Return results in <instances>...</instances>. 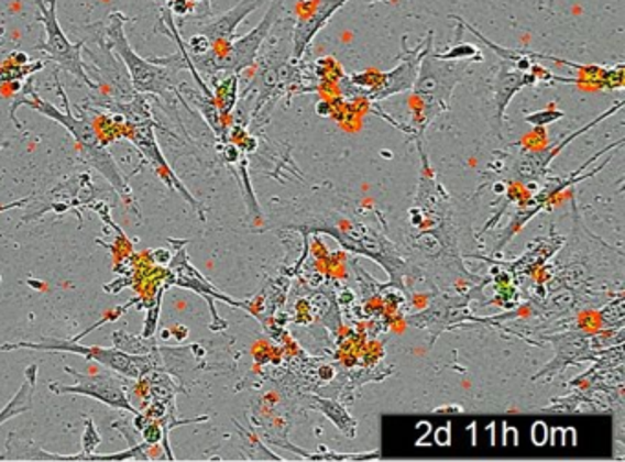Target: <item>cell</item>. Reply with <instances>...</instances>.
I'll return each instance as SVG.
<instances>
[{
    "instance_id": "cell-1",
    "label": "cell",
    "mask_w": 625,
    "mask_h": 462,
    "mask_svg": "<svg viewBox=\"0 0 625 462\" xmlns=\"http://www.w3.org/2000/svg\"><path fill=\"white\" fill-rule=\"evenodd\" d=\"M57 90H59L61 98L65 101V112H61L55 105L41 98V96L33 90V76L30 77L26 87L22 88L21 92H19L21 96L13 99V105H11L10 110L11 121L21 129L15 118V110L19 109L21 105H28V107H32V109L50 118V120L57 121L59 125L65 127L66 131L70 132L72 136H74L77 145L81 148L83 158L87 160L88 164L92 165V167H96V169L109 180L110 186L114 187L116 191L120 193L121 197L129 200L132 195L131 187H129L125 178H123L120 169H118L114 158L110 156L109 151L105 147L103 140L99 138L92 121H88L87 118H76V116L72 114L70 101L66 98L65 90H63V85H61L59 81H57Z\"/></svg>"
},
{
    "instance_id": "cell-2",
    "label": "cell",
    "mask_w": 625,
    "mask_h": 462,
    "mask_svg": "<svg viewBox=\"0 0 625 462\" xmlns=\"http://www.w3.org/2000/svg\"><path fill=\"white\" fill-rule=\"evenodd\" d=\"M283 10H285V0H270L268 11L264 13L263 21L259 22L252 32L242 37H235L230 43L211 46L206 54H189L195 70L211 79L219 74H241L242 70L255 65L259 50L263 48L270 30L274 28Z\"/></svg>"
},
{
    "instance_id": "cell-3",
    "label": "cell",
    "mask_w": 625,
    "mask_h": 462,
    "mask_svg": "<svg viewBox=\"0 0 625 462\" xmlns=\"http://www.w3.org/2000/svg\"><path fill=\"white\" fill-rule=\"evenodd\" d=\"M470 61H445L435 57L434 48L424 55L417 79L413 82V92L420 99L415 123L423 132L431 121L450 109L451 94L457 82L461 81Z\"/></svg>"
},
{
    "instance_id": "cell-4",
    "label": "cell",
    "mask_w": 625,
    "mask_h": 462,
    "mask_svg": "<svg viewBox=\"0 0 625 462\" xmlns=\"http://www.w3.org/2000/svg\"><path fill=\"white\" fill-rule=\"evenodd\" d=\"M2 351H17V349H32V351L46 352H72L77 356H83L90 362H98L105 367L118 373L123 378L138 380L151 373L154 369H162L160 352L156 354H131L121 351L118 346L83 345L77 340H52L44 338L41 343H30V341H17L0 346Z\"/></svg>"
},
{
    "instance_id": "cell-5",
    "label": "cell",
    "mask_w": 625,
    "mask_h": 462,
    "mask_svg": "<svg viewBox=\"0 0 625 462\" xmlns=\"http://www.w3.org/2000/svg\"><path fill=\"white\" fill-rule=\"evenodd\" d=\"M127 16L121 11L110 13L107 21V35L110 38V50L123 61L132 87L138 94H156L167 96L176 90L175 74L167 66L156 65L151 59H143L131 48L125 35Z\"/></svg>"
},
{
    "instance_id": "cell-6",
    "label": "cell",
    "mask_w": 625,
    "mask_h": 462,
    "mask_svg": "<svg viewBox=\"0 0 625 462\" xmlns=\"http://www.w3.org/2000/svg\"><path fill=\"white\" fill-rule=\"evenodd\" d=\"M164 450L160 444H147L140 440L129 450L118 453H76V455H59L39 448L30 440H22L15 433L8 435L6 451L0 453V461H44V462H123V461H164Z\"/></svg>"
},
{
    "instance_id": "cell-7",
    "label": "cell",
    "mask_w": 625,
    "mask_h": 462,
    "mask_svg": "<svg viewBox=\"0 0 625 462\" xmlns=\"http://www.w3.org/2000/svg\"><path fill=\"white\" fill-rule=\"evenodd\" d=\"M37 2L39 15L37 21L44 28V43L37 44L35 50L44 52L46 59L52 61L63 70L70 72L72 76L79 77L85 85L99 90L98 82L87 74V65L83 63L81 48L83 41L72 43L63 32L59 21H57V4L59 0H35Z\"/></svg>"
},
{
    "instance_id": "cell-8",
    "label": "cell",
    "mask_w": 625,
    "mask_h": 462,
    "mask_svg": "<svg viewBox=\"0 0 625 462\" xmlns=\"http://www.w3.org/2000/svg\"><path fill=\"white\" fill-rule=\"evenodd\" d=\"M65 371L66 374H70L72 378L76 380V384L65 385L52 382L50 384L52 393L90 396L94 400L103 402L105 406L118 409V411H127L131 415L140 413L136 406H132L127 384L120 376L112 373H77L68 365H66Z\"/></svg>"
},
{
    "instance_id": "cell-9",
    "label": "cell",
    "mask_w": 625,
    "mask_h": 462,
    "mask_svg": "<svg viewBox=\"0 0 625 462\" xmlns=\"http://www.w3.org/2000/svg\"><path fill=\"white\" fill-rule=\"evenodd\" d=\"M435 32L429 30L424 41L417 44V48H407V38H402L401 63L395 70L374 72L373 85L369 87L368 96L371 101H382L391 98L395 94L406 92L413 88V82L417 79L418 68L423 63L424 55L434 48Z\"/></svg>"
},
{
    "instance_id": "cell-10",
    "label": "cell",
    "mask_w": 625,
    "mask_h": 462,
    "mask_svg": "<svg viewBox=\"0 0 625 462\" xmlns=\"http://www.w3.org/2000/svg\"><path fill=\"white\" fill-rule=\"evenodd\" d=\"M351 0H297V16L292 30V59H301L314 37Z\"/></svg>"
},
{
    "instance_id": "cell-11",
    "label": "cell",
    "mask_w": 625,
    "mask_h": 462,
    "mask_svg": "<svg viewBox=\"0 0 625 462\" xmlns=\"http://www.w3.org/2000/svg\"><path fill=\"white\" fill-rule=\"evenodd\" d=\"M270 0H241L239 4L233 6L231 10L226 11L222 15L215 16L211 21L198 24L197 32L202 33L208 38L211 46H220V44L230 43L237 37V28L248 15H252L253 11L259 10L261 6L266 4Z\"/></svg>"
},
{
    "instance_id": "cell-12",
    "label": "cell",
    "mask_w": 625,
    "mask_h": 462,
    "mask_svg": "<svg viewBox=\"0 0 625 462\" xmlns=\"http://www.w3.org/2000/svg\"><path fill=\"white\" fill-rule=\"evenodd\" d=\"M538 85V77L530 70H522L517 66L512 65L511 61L501 59L500 74L495 77V114L497 121L503 123L505 120L506 107L511 103L512 98L516 96L522 88Z\"/></svg>"
},
{
    "instance_id": "cell-13",
    "label": "cell",
    "mask_w": 625,
    "mask_h": 462,
    "mask_svg": "<svg viewBox=\"0 0 625 462\" xmlns=\"http://www.w3.org/2000/svg\"><path fill=\"white\" fill-rule=\"evenodd\" d=\"M622 107H624V101H618L613 109L605 110L604 114H600L596 120L591 121L588 125L582 127L580 131H577L574 134H571V136L566 138V140L558 143L556 147L545 148V151H538V153L525 154V156H522V160L517 162V175L522 176V178H527V180H533L536 176L541 175L545 167L549 165L550 160L556 158V156L560 154L561 148L567 147L569 143L574 142V140H577L580 134H583V132L591 131L594 125H599L600 121H604L607 116H613L615 112H618Z\"/></svg>"
},
{
    "instance_id": "cell-14",
    "label": "cell",
    "mask_w": 625,
    "mask_h": 462,
    "mask_svg": "<svg viewBox=\"0 0 625 462\" xmlns=\"http://www.w3.org/2000/svg\"><path fill=\"white\" fill-rule=\"evenodd\" d=\"M37 363L28 365L21 389L17 391L15 396L6 404L4 409H0V424L8 422L17 415H22V413L32 409L33 393H35V385H37Z\"/></svg>"
},
{
    "instance_id": "cell-15",
    "label": "cell",
    "mask_w": 625,
    "mask_h": 462,
    "mask_svg": "<svg viewBox=\"0 0 625 462\" xmlns=\"http://www.w3.org/2000/svg\"><path fill=\"white\" fill-rule=\"evenodd\" d=\"M213 82L215 103L219 107L220 114L224 120L235 109L237 99H239V74H219L211 77Z\"/></svg>"
},
{
    "instance_id": "cell-16",
    "label": "cell",
    "mask_w": 625,
    "mask_h": 462,
    "mask_svg": "<svg viewBox=\"0 0 625 462\" xmlns=\"http://www.w3.org/2000/svg\"><path fill=\"white\" fill-rule=\"evenodd\" d=\"M44 61H30L26 65H17L13 61H6L0 65V94L6 88H21L24 79H30L33 74L43 70Z\"/></svg>"
},
{
    "instance_id": "cell-17",
    "label": "cell",
    "mask_w": 625,
    "mask_h": 462,
    "mask_svg": "<svg viewBox=\"0 0 625 462\" xmlns=\"http://www.w3.org/2000/svg\"><path fill=\"white\" fill-rule=\"evenodd\" d=\"M112 340H114V346L121 351L131 352V354H156L158 352V345L153 338L132 336L125 330H116Z\"/></svg>"
},
{
    "instance_id": "cell-18",
    "label": "cell",
    "mask_w": 625,
    "mask_h": 462,
    "mask_svg": "<svg viewBox=\"0 0 625 462\" xmlns=\"http://www.w3.org/2000/svg\"><path fill=\"white\" fill-rule=\"evenodd\" d=\"M310 400L316 402V407L321 409L343 433H347V429H349V435H354L357 424H354V420L349 417V413H347L340 404H336V402L332 400H325V398H318V396H310Z\"/></svg>"
},
{
    "instance_id": "cell-19",
    "label": "cell",
    "mask_w": 625,
    "mask_h": 462,
    "mask_svg": "<svg viewBox=\"0 0 625 462\" xmlns=\"http://www.w3.org/2000/svg\"><path fill=\"white\" fill-rule=\"evenodd\" d=\"M435 57L445 61H483V52L475 44L461 43L451 46V48L446 50V52H435Z\"/></svg>"
},
{
    "instance_id": "cell-20",
    "label": "cell",
    "mask_w": 625,
    "mask_h": 462,
    "mask_svg": "<svg viewBox=\"0 0 625 462\" xmlns=\"http://www.w3.org/2000/svg\"><path fill=\"white\" fill-rule=\"evenodd\" d=\"M101 444V433L96 428L92 418L85 417V431L81 437V451L83 453H96L98 446Z\"/></svg>"
},
{
    "instance_id": "cell-21",
    "label": "cell",
    "mask_w": 625,
    "mask_h": 462,
    "mask_svg": "<svg viewBox=\"0 0 625 462\" xmlns=\"http://www.w3.org/2000/svg\"><path fill=\"white\" fill-rule=\"evenodd\" d=\"M566 116V112L556 109L555 103H550L545 110H539V112H534V114L527 116L528 123L533 125H549V123H555V121L561 120Z\"/></svg>"
},
{
    "instance_id": "cell-22",
    "label": "cell",
    "mask_w": 625,
    "mask_h": 462,
    "mask_svg": "<svg viewBox=\"0 0 625 462\" xmlns=\"http://www.w3.org/2000/svg\"><path fill=\"white\" fill-rule=\"evenodd\" d=\"M140 435H142L143 442H147V444H162L164 442V428L158 420H153V418L143 426Z\"/></svg>"
},
{
    "instance_id": "cell-23",
    "label": "cell",
    "mask_w": 625,
    "mask_h": 462,
    "mask_svg": "<svg viewBox=\"0 0 625 462\" xmlns=\"http://www.w3.org/2000/svg\"><path fill=\"white\" fill-rule=\"evenodd\" d=\"M169 8L173 15L182 16V19L195 15L197 11V6L193 4L191 0H169Z\"/></svg>"
},
{
    "instance_id": "cell-24",
    "label": "cell",
    "mask_w": 625,
    "mask_h": 462,
    "mask_svg": "<svg viewBox=\"0 0 625 462\" xmlns=\"http://www.w3.org/2000/svg\"><path fill=\"white\" fill-rule=\"evenodd\" d=\"M160 297L154 302V308H149L147 319H145V329H143V338H153L156 332V321H158Z\"/></svg>"
},
{
    "instance_id": "cell-25",
    "label": "cell",
    "mask_w": 625,
    "mask_h": 462,
    "mask_svg": "<svg viewBox=\"0 0 625 462\" xmlns=\"http://www.w3.org/2000/svg\"><path fill=\"white\" fill-rule=\"evenodd\" d=\"M151 257L154 258V263L156 264H169L171 252H167V250H162V248H158V250H154V252L151 253Z\"/></svg>"
},
{
    "instance_id": "cell-26",
    "label": "cell",
    "mask_w": 625,
    "mask_h": 462,
    "mask_svg": "<svg viewBox=\"0 0 625 462\" xmlns=\"http://www.w3.org/2000/svg\"><path fill=\"white\" fill-rule=\"evenodd\" d=\"M211 15V0H202V4L198 8L197 15H193L191 19H206V16Z\"/></svg>"
},
{
    "instance_id": "cell-27",
    "label": "cell",
    "mask_w": 625,
    "mask_h": 462,
    "mask_svg": "<svg viewBox=\"0 0 625 462\" xmlns=\"http://www.w3.org/2000/svg\"><path fill=\"white\" fill-rule=\"evenodd\" d=\"M10 61H13L17 65H26V63H30V57L24 52H13L10 55Z\"/></svg>"
},
{
    "instance_id": "cell-28",
    "label": "cell",
    "mask_w": 625,
    "mask_h": 462,
    "mask_svg": "<svg viewBox=\"0 0 625 462\" xmlns=\"http://www.w3.org/2000/svg\"><path fill=\"white\" fill-rule=\"evenodd\" d=\"M365 4H374V2H387V0H362Z\"/></svg>"
}]
</instances>
